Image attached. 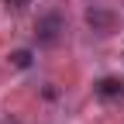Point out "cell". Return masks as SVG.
Masks as SVG:
<instances>
[{"mask_svg":"<svg viewBox=\"0 0 124 124\" xmlns=\"http://www.w3.org/2000/svg\"><path fill=\"white\" fill-rule=\"evenodd\" d=\"M59 31H62V17L59 14H45V17L38 21V28H35L38 45H55L59 41Z\"/></svg>","mask_w":124,"mask_h":124,"instance_id":"obj_1","label":"cell"},{"mask_svg":"<svg viewBox=\"0 0 124 124\" xmlns=\"http://www.w3.org/2000/svg\"><path fill=\"white\" fill-rule=\"evenodd\" d=\"M93 90H97V97H103V100H110V97H124V79L107 76V79H100Z\"/></svg>","mask_w":124,"mask_h":124,"instance_id":"obj_2","label":"cell"},{"mask_svg":"<svg viewBox=\"0 0 124 124\" xmlns=\"http://www.w3.org/2000/svg\"><path fill=\"white\" fill-rule=\"evenodd\" d=\"M10 66H17V69H28V66H31V52H28V48H17V52H10Z\"/></svg>","mask_w":124,"mask_h":124,"instance_id":"obj_3","label":"cell"},{"mask_svg":"<svg viewBox=\"0 0 124 124\" xmlns=\"http://www.w3.org/2000/svg\"><path fill=\"white\" fill-rule=\"evenodd\" d=\"M10 4H14V7H24V4H28V0H10Z\"/></svg>","mask_w":124,"mask_h":124,"instance_id":"obj_4","label":"cell"}]
</instances>
